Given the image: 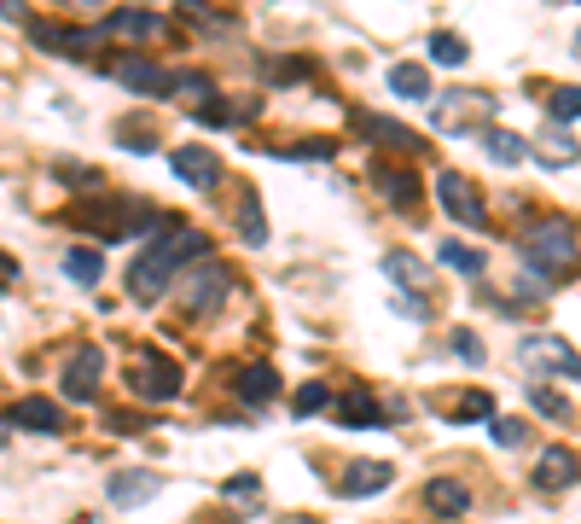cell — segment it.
<instances>
[{
    "instance_id": "1",
    "label": "cell",
    "mask_w": 581,
    "mask_h": 524,
    "mask_svg": "<svg viewBox=\"0 0 581 524\" xmlns=\"http://www.w3.org/2000/svg\"><path fill=\"white\" fill-rule=\"evenodd\" d=\"M210 256V239L204 233H193V228H163L157 239H145V251H140V262L129 269V292H134V304H157L163 292L175 286V274L186 269V262H204Z\"/></svg>"
},
{
    "instance_id": "2",
    "label": "cell",
    "mask_w": 581,
    "mask_h": 524,
    "mask_svg": "<svg viewBox=\"0 0 581 524\" xmlns=\"http://www.w3.org/2000/svg\"><path fill=\"white\" fill-rule=\"evenodd\" d=\"M517 361H524L529 385H541V379H575V373H581L575 350H570L558 332H535V338H524V345H517Z\"/></svg>"
},
{
    "instance_id": "3",
    "label": "cell",
    "mask_w": 581,
    "mask_h": 524,
    "mask_svg": "<svg viewBox=\"0 0 581 524\" xmlns=\"http://www.w3.org/2000/svg\"><path fill=\"white\" fill-rule=\"evenodd\" d=\"M524 256L547 274H570L575 269V228L570 221H541V228H529Z\"/></svg>"
},
{
    "instance_id": "4",
    "label": "cell",
    "mask_w": 581,
    "mask_h": 524,
    "mask_svg": "<svg viewBox=\"0 0 581 524\" xmlns=\"http://www.w3.org/2000/svg\"><path fill=\"white\" fill-rule=\"evenodd\" d=\"M129 385H134V396H145V402H175L180 396V368L169 356H157V350H140L134 361H129Z\"/></svg>"
},
{
    "instance_id": "5",
    "label": "cell",
    "mask_w": 581,
    "mask_h": 524,
    "mask_svg": "<svg viewBox=\"0 0 581 524\" xmlns=\"http://www.w3.org/2000/svg\"><path fill=\"white\" fill-rule=\"evenodd\" d=\"M436 198H442V210L453 221H465V228H483V221H489V205H483V193H476V181H465L460 170L436 175Z\"/></svg>"
},
{
    "instance_id": "6",
    "label": "cell",
    "mask_w": 581,
    "mask_h": 524,
    "mask_svg": "<svg viewBox=\"0 0 581 524\" xmlns=\"http://www.w3.org/2000/svg\"><path fill=\"white\" fill-rule=\"evenodd\" d=\"M489 117H494L489 94H442V99H436V129H448V134L489 129Z\"/></svg>"
},
{
    "instance_id": "7",
    "label": "cell",
    "mask_w": 581,
    "mask_h": 524,
    "mask_svg": "<svg viewBox=\"0 0 581 524\" xmlns=\"http://www.w3.org/2000/svg\"><path fill=\"white\" fill-rule=\"evenodd\" d=\"M227 292H233V274L216 269V262H204V269H193L180 280V297H186V315H210L227 304Z\"/></svg>"
},
{
    "instance_id": "8",
    "label": "cell",
    "mask_w": 581,
    "mask_h": 524,
    "mask_svg": "<svg viewBox=\"0 0 581 524\" xmlns=\"http://www.w3.org/2000/svg\"><path fill=\"white\" fill-rule=\"evenodd\" d=\"M117 83L129 88V94H140V99L175 94V76L163 70V65H152V58H122V65H117Z\"/></svg>"
},
{
    "instance_id": "9",
    "label": "cell",
    "mask_w": 581,
    "mask_h": 524,
    "mask_svg": "<svg viewBox=\"0 0 581 524\" xmlns=\"http://www.w3.org/2000/svg\"><path fill=\"white\" fill-rule=\"evenodd\" d=\"M99 373H106V356L88 345V350H76V356L65 361V385H58V391H65L70 402H88V396L99 391Z\"/></svg>"
},
{
    "instance_id": "10",
    "label": "cell",
    "mask_w": 581,
    "mask_h": 524,
    "mask_svg": "<svg viewBox=\"0 0 581 524\" xmlns=\"http://www.w3.org/2000/svg\"><path fill=\"white\" fill-rule=\"evenodd\" d=\"M175 175H180L193 193H210L216 181H221V157H216L210 146H180V152H175Z\"/></svg>"
},
{
    "instance_id": "11",
    "label": "cell",
    "mask_w": 581,
    "mask_h": 524,
    "mask_svg": "<svg viewBox=\"0 0 581 524\" xmlns=\"http://www.w3.org/2000/svg\"><path fill=\"white\" fill-rule=\"evenodd\" d=\"M390 478H396V467H390V460H355V467L338 478V495H349V501L379 495V490H390Z\"/></svg>"
},
{
    "instance_id": "12",
    "label": "cell",
    "mask_w": 581,
    "mask_h": 524,
    "mask_svg": "<svg viewBox=\"0 0 581 524\" xmlns=\"http://www.w3.org/2000/svg\"><path fill=\"white\" fill-rule=\"evenodd\" d=\"M425 507H430L436 518H465L471 490H465L460 478H430V483H425Z\"/></svg>"
},
{
    "instance_id": "13",
    "label": "cell",
    "mask_w": 581,
    "mask_h": 524,
    "mask_svg": "<svg viewBox=\"0 0 581 524\" xmlns=\"http://www.w3.org/2000/svg\"><path fill=\"white\" fill-rule=\"evenodd\" d=\"M30 35H35L41 47L65 53V58H88L94 42H99V30H58V24H30Z\"/></svg>"
},
{
    "instance_id": "14",
    "label": "cell",
    "mask_w": 581,
    "mask_h": 524,
    "mask_svg": "<svg viewBox=\"0 0 581 524\" xmlns=\"http://www.w3.org/2000/svg\"><path fill=\"white\" fill-rule=\"evenodd\" d=\"M233 221H239V239H244V245H267V221H262V198H256V187H239V198H233Z\"/></svg>"
},
{
    "instance_id": "15",
    "label": "cell",
    "mask_w": 581,
    "mask_h": 524,
    "mask_svg": "<svg viewBox=\"0 0 581 524\" xmlns=\"http://www.w3.org/2000/svg\"><path fill=\"white\" fill-rule=\"evenodd\" d=\"M12 419L24 432H65V414H58V402H47V396H24L12 408Z\"/></svg>"
},
{
    "instance_id": "16",
    "label": "cell",
    "mask_w": 581,
    "mask_h": 524,
    "mask_svg": "<svg viewBox=\"0 0 581 524\" xmlns=\"http://www.w3.org/2000/svg\"><path fill=\"white\" fill-rule=\"evenodd\" d=\"M535 483H541V490H570L575 483V449H547L541 467H535Z\"/></svg>"
},
{
    "instance_id": "17",
    "label": "cell",
    "mask_w": 581,
    "mask_h": 524,
    "mask_svg": "<svg viewBox=\"0 0 581 524\" xmlns=\"http://www.w3.org/2000/svg\"><path fill=\"white\" fill-rule=\"evenodd\" d=\"M157 495V472H117L111 478V501L117 507H140V501Z\"/></svg>"
},
{
    "instance_id": "18",
    "label": "cell",
    "mask_w": 581,
    "mask_h": 524,
    "mask_svg": "<svg viewBox=\"0 0 581 524\" xmlns=\"http://www.w3.org/2000/svg\"><path fill=\"white\" fill-rule=\"evenodd\" d=\"M338 419L349 432H366V426H379V402H372V391H343V402H338Z\"/></svg>"
},
{
    "instance_id": "19",
    "label": "cell",
    "mask_w": 581,
    "mask_h": 524,
    "mask_svg": "<svg viewBox=\"0 0 581 524\" xmlns=\"http://www.w3.org/2000/svg\"><path fill=\"white\" fill-rule=\"evenodd\" d=\"M384 274L396 280L402 292H425V286H430V269H425L419 256H407V251H390V256H384Z\"/></svg>"
},
{
    "instance_id": "20",
    "label": "cell",
    "mask_w": 581,
    "mask_h": 524,
    "mask_svg": "<svg viewBox=\"0 0 581 524\" xmlns=\"http://www.w3.org/2000/svg\"><path fill=\"white\" fill-rule=\"evenodd\" d=\"M372 187H379L384 198H390V205H413V193H419V181H413L407 170H384V164H372Z\"/></svg>"
},
{
    "instance_id": "21",
    "label": "cell",
    "mask_w": 581,
    "mask_h": 524,
    "mask_svg": "<svg viewBox=\"0 0 581 524\" xmlns=\"http://www.w3.org/2000/svg\"><path fill=\"white\" fill-rule=\"evenodd\" d=\"M361 129H366V140H384V146H396V152H419V134H413L407 123H390V117H361Z\"/></svg>"
},
{
    "instance_id": "22",
    "label": "cell",
    "mask_w": 581,
    "mask_h": 524,
    "mask_svg": "<svg viewBox=\"0 0 581 524\" xmlns=\"http://www.w3.org/2000/svg\"><path fill=\"white\" fill-rule=\"evenodd\" d=\"M239 396L251 402V408L274 402V396H279V373H274V368H244V373H239Z\"/></svg>"
},
{
    "instance_id": "23",
    "label": "cell",
    "mask_w": 581,
    "mask_h": 524,
    "mask_svg": "<svg viewBox=\"0 0 581 524\" xmlns=\"http://www.w3.org/2000/svg\"><path fill=\"white\" fill-rule=\"evenodd\" d=\"M483 146H489L494 164H524V157H529V140H517L506 129H483Z\"/></svg>"
},
{
    "instance_id": "24",
    "label": "cell",
    "mask_w": 581,
    "mask_h": 524,
    "mask_svg": "<svg viewBox=\"0 0 581 524\" xmlns=\"http://www.w3.org/2000/svg\"><path fill=\"white\" fill-rule=\"evenodd\" d=\"M106 30H111V35H157V18H152V12H134V7H117V12L106 18Z\"/></svg>"
},
{
    "instance_id": "25",
    "label": "cell",
    "mask_w": 581,
    "mask_h": 524,
    "mask_svg": "<svg viewBox=\"0 0 581 524\" xmlns=\"http://www.w3.org/2000/svg\"><path fill=\"white\" fill-rule=\"evenodd\" d=\"M390 88H396L402 99H425L430 76H425V65H396V70H390Z\"/></svg>"
},
{
    "instance_id": "26",
    "label": "cell",
    "mask_w": 581,
    "mask_h": 524,
    "mask_svg": "<svg viewBox=\"0 0 581 524\" xmlns=\"http://www.w3.org/2000/svg\"><path fill=\"white\" fill-rule=\"evenodd\" d=\"M436 256H442L448 269H460V274H483V251L460 245V239H442V245H436Z\"/></svg>"
},
{
    "instance_id": "27",
    "label": "cell",
    "mask_w": 581,
    "mask_h": 524,
    "mask_svg": "<svg viewBox=\"0 0 581 524\" xmlns=\"http://www.w3.org/2000/svg\"><path fill=\"white\" fill-rule=\"evenodd\" d=\"M70 280H81V286H99V274H106V262H99V251H70L65 256Z\"/></svg>"
},
{
    "instance_id": "28",
    "label": "cell",
    "mask_w": 581,
    "mask_h": 524,
    "mask_svg": "<svg viewBox=\"0 0 581 524\" xmlns=\"http://www.w3.org/2000/svg\"><path fill=\"white\" fill-rule=\"evenodd\" d=\"M430 58H436V65H465V42L453 30H436L430 35Z\"/></svg>"
},
{
    "instance_id": "29",
    "label": "cell",
    "mask_w": 581,
    "mask_h": 524,
    "mask_svg": "<svg viewBox=\"0 0 581 524\" xmlns=\"http://www.w3.org/2000/svg\"><path fill=\"white\" fill-rule=\"evenodd\" d=\"M489 437L501 443V449H517V443L529 437V426L524 419H506V414H489Z\"/></svg>"
},
{
    "instance_id": "30",
    "label": "cell",
    "mask_w": 581,
    "mask_h": 524,
    "mask_svg": "<svg viewBox=\"0 0 581 524\" xmlns=\"http://www.w3.org/2000/svg\"><path fill=\"white\" fill-rule=\"evenodd\" d=\"M262 70H267V83H303L308 65H297V58H262Z\"/></svg>"
},
{
    "instance_id": "31",
    "label": "cell",
    "mask_w": 581,
    "mask_h": 524,
    "mask_svg": "<svg viewBox=\"0 0 581 524\" xmlns=\"http://www.w3.org/2000/svg\"><path fill=\"white\" fill-rule=\"evenodd\" d=\"M535 408H541L547 419H564V414H570V402H564V396H552L547 385H535Z\"/></svg>"
},
{
    "instance_id": "32",
    "label": "cell",
    "mask_w": 581,
    "mask_h": 524,
    "mask_svg": "<svg viewBox=\"0 0 581 524\" xmlns=\"http://www.w3.org/2000/svg\"><path fill=\"white\" fill-rule=\"evenodd\" d=\"M290 408H297V414H315V408H326V385H303Z\"/></svg>"
},
{
    "instance_id": "33",
    "label": "cell",
    "mask_w": 581,
    "mask_h": 524,
    "mask_svg": "<svg viewBox=\"0 0 581 524\" xmlns=\"http://www.w3.org/2000/svg\"><path fill=\"white\" fill-rule=\"evenodd\" d=\"M465 414H471V419H489V414H494V402H489L483 391H471V396H460V419H465Z\"/></svg>"
},
{
    "instance_id": "34",
    "label": "cell",
    "mask_w": 581,
    "mask_h": 524,
    "mask_svg": "<svg viewBox=\"0 0 581 524\" xmlns=\"http://www.w3.org/2000/svg\"><path fill=\"white\" fill-rule=\"evenodd\" d=\"M552 123H575V88L552 94Z\"/></svg>"
},
{
    "instance_id": "35",
    "label": "cell",
    "mask_w": 581,
    "mask_h": 524,
    "mask_svg": "<svg viewBox=\"0 0 581 524\" xmlns=\"http://www.w3.org/2000/svg\"><path fill=\"white\" fill-rule=\"evenodd\" d=\"M453 356H465L471 368H476V361H483V345H476L471 332H453Z\"/></svg>"
},
{
    "instance_id": "36",
    "label": "cell",
    "mask_w": 581,
    "mask_h": 524,
    "mask_svg": "<svg viewBox=\"0 0 581 524\" xmlns=\"http://www.w3.org/2000/svg\"><path fill=\"white\" fill-rule=\"evenodd\" d=\"M285 157H331V140H303V146H290Z\"/></svg>"
},
{
    "instance_id": "37",
    "label": "cell",
    "mask_w": 581,
    "mask_h": 524,
    "mask_svg": "<svg viewBox=\"0 0 581 524\" xmlns=\"http://www.w3.org/2000/svg\"><path fill=\"white\" fill-rule=\"evenodd\" d=\"M0 280H18V262L12 256H0Z\"/></svg>"
}]
</instances>
